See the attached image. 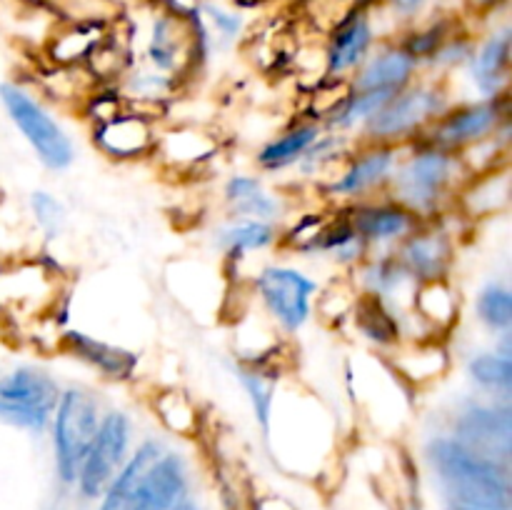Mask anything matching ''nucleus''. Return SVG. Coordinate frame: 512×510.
Listing matches in <instances>:
<instances>
[{
  "mask_svg": "<svg viewBox=\"0 0 512 510\" xmlns=\"http://www.w3.org/2000/svg\"><path fill=\"white\" fill-rule=\"evenodd\" d=\"M188 458L168 440L148 435L133 445L98 510H170L188 495Z\"/></svg>",
  "mask_w": 512,
  "mask_h": 510,
  "instance_id": "nucleus-1",
  "label": "nucleus"
},
{
  "mask_svg": "<svg viewBox=\"0 0 512 510\" xmlns=\"http://www.w3.org/2000/svg\"><path fill=\"white\" fill-rule=\"evenodd\" d=\"M425 463L433 470L450 505L483 510H510V465L488 458L460 443L448 430L425 440Z\"/></svg>",
  "mask_w": 512,
  "mask_h": 510,
  "instance_id": "nucleus-2",
  "label": "nucleus"
},
{
  "mask_svg": "<svg viewBox=\"0 0 512 510\" xmlns=\"http://www.w3.org/2000/svg\"><path fill=\"white\" fill-rule=\"evenodd\" d=\"M468 178L470 173L458 153L418 140L403 148L388 195L408 208L420 223H428L455 213L458 195Z\"/></svg>",
  "mask_w": 512,
  "mask_h": 510,
  "instance_id": "nucleus-3",
  "label": "nucleus"
},
{
  "mask_svg": "<svg viewBox=\"0 0 512 510\" xmlns=\"http://www.w3.org/2000/svg\"><path fill=\"white\" fill-rule=\"evenodd\" d=\"M248 285L255 308L283 338H293L313 320V305L323 283L310 270L288 260H265L250 275Z\"/></svg>",
  "mask_w": 512,
  "mask_h": 510,
  "instance_id": "nucleus-4",
  "label": "nucleus"
},
{
  "mask_svg": "<svg viewBox=\"0 0 512 510\" xmlns=\"http://www.w3.org/2000/svg\"><path fill=\"white\" fill-rule=\"evenodd\" d=\"M453 103L455 95L448 80L420 75L413 85L395 93L378 110V115L370 120L358 140L408 148V145L418 143L428 133L430 125Z\"/></svg>",
  "mask_w": 512,
  "mask_h": 510,
  "instance_id": "nucleus-5",
  "label": "nucleus"
},
{
  "mask_svg": "<svg viewBox=\"0 0 512 510\" xmlns=\"http://www.w3.org/2000/svg\"><path fill=\"white\" fill-rule=\"evenodd\" d=\"M213 58L208 38L195 20V15H180L158 8L150 15L143 38L140 65L170 75L183 88H188Z\"/></svg>",
  "mask_w": 512,
  "mask_h": 510,
  "instance_id": "nucleus-6",
  "label": "nucleus"
},
{
  "mask_svg": "<svg viewBox=\"0 0 512 510\" xmlns=\"http://www.w3.org/2000/svg\"><path fill=\"white\" fill-rule=\"evenodd\" d=\"M0 105L43 168L60 173L75 163V140L35 90L18 80H5L0 83Z\"/></svg>",
  "mask_w": 512,
  "mask_h": 510,
  "instance_id": "nucleus-7",
  "label": "nucleus"
},
{
  "mask_svg": "<svg viewBox=\"0 0 512 510\" xmlns=\"http://www.w3.org/2000/svg\"><path fill=\"white\" fill-rule=\"evenodd\" d=\"M103 403L98 393L88 385H63L60 398L50 415V445H53V463L58 480L63 485H75L80 463L90 448L95 430H98Z\"/></svg>",
  "mask_w": 512,
  "mask_h": 510,
  "instance_id": "nucleus-8",
  "label": "nucleus"
},
{
  "mask_svg": "<svg viewBox=\"0 0 512 510\" xmlns=\"http://www.w3.org/2000/svg\"><path fill=\"white\" fill-rule=\"evenodd\" d=\"M403 148L383 143L355 140L343 163L318 185V193L328 208H345L360 200L388 193Z\"/></svg>",
  "mask_w": 512,
  "mask_h": 510,
  "instance_id": "nucleus-9",
  "label": "nucleus"
},
{
  "mask_svg": "<svg viewBox=\"0 0 512 510\" xmlns=\"http://www.w3.org/2000/svg\"><path fill=\"white\" fill-rule=\"evenodd\" d=\"M60 390L63 385L43 365H15L0 375V425L33 435L48 433Z\"/></svg>",
  "mask_w": 512,
  "mask_h": 510,
  "instance_id": "nucleus-10",
  "label": "nucleus"
},
{
  "mask_svg": "<svg viewBox=\"0 0 512 510\" xmlns=\"http://www.w3.org/2000/svg\"><path fill=\"white\" fill-rule=\"evenodd\" d=\"M65 280L58 265L43 258L0 263V315L48 318L58 310Z\"/></svg>",
  "mask_w": 512,
  "mask_h": 510,
  "instance_id": "nucleus-11",
  "label": "nucleus"
},
{
  "mask_svg": "<svg viewBox=\"0 0 512 510\" xmlns=\"http://www.w3.org/2000/svg\"><path fill=\"white\" fill-rule=\"evenodd\" d=\"M135 445V420L123 408H105L90 448L80 463L75 488L83 498L98 500Z\"/></svg>",
  "mask_w": 512,
  "mask_h": 510,
  "instance_id": "nucleus-12",
  "label": "nucleus"
},
{
  "mask_svg": "<svg viewBox=\"0 0 512 510\" xmlns=\"http://www.w3.org/2000/svg\"><path fill=\"white\" fill-rule=\"evenodd\" d=\"M510 120V95L503 98H465L455 100L438 120L428 128L420 140L463 153L470 145L483 143L500 130V125Z\"/></svg>",
  "mask_w": 512,
  "mask_h": 510,
  "instance_id": "nucleus-13",
  "label": "nucleus"
},
{
  "mask_svg": "<svg viewBox=\"0 0 512 510\" xmlns=\"http://www.w3.org/2000/svg\"><path fill=\"white\" fill-rule=\"evenodd\" d=\"M450 435L468 448L510 465L512 455V405L510 400L475 398L463 400L448 420Z\"/></svg>",
  "mask_w": 512,
  "mask_h": 510,
  "instance_id": "nucleus-14",
  "label": "nucleus"
},
{
  "mask_svg": "<svg viewBox=\"0 0 512 510\" xmlns=\"http://www.w3.org/2000/svg\"><path fill=\"white\" fill-rule=\"evenodd\" d=\"M373 8L368 3H355L335 20L325 33L323 45V75L328 80H350L355 70L368 60L375 45L380 43Z\"/></svg>",
  "mask_w": 512,
  "mask_h": 510,
  "instance_id": "nucleus-15",
  "label": "nucleus"
},
{
  "mask_svg": "<svg viewBox=\"0 0 512 510\" xmlns=\"http://www.w3.org/2000/svg\"><path fill=\"white\" fill-rule=\"evenodd\" d=\"M460 220L458 213L440 220L420 223L403 243L395 248L400 263L405 265L415 283L435 278H450L458 260L460 233L455 223Z\"/></svg>",
  "mask_w": 512,
  "mask_h": 510,
  "instance_id": "nucleus-16",
  "label": "nucleus"
},
{
  "mask_svg": "<svg viewBox=\"0 0 512 510\" xmlns=\"http://www.w3.org/2000/svg\"><path fill=\"white\" fill-rule=\"evenodd\" d=\"M463 320V295L450 278L415 283L410 310L403 320V340L443 338L455 333Z\"/></svg>",
  "mask_w": 512,
  "mask_h": 510,
  "instance_id": "nucleus-17",
  "label": "nucleus"
},
{
  "mask_svg": "<svg viewBox=\"0 0 512 510\" xmlns=\"http://www.w3.org/2000/svg\"><path fill=\"white\" fill-rule=\"evenodd\" d=\"M225 218H248L283 225L293 215V195L280 190L255 173H230L220 185Z\"/></svg>",
  "mask_w": 512,
  "mask_h": 510,
  "instance_id": "nucleus-18",
  "label": "nucleus"
},
{
  "mask_svg": "<svg viewBox=\"0 0 512 510\" xmlns=\"http://www.w3.org/2000/svg\"><path fill=\"white\" fill-rule=\"evenodd\" d=\"M340 210L365 240L370 253H395V248L420 225V220L388 193L345 205Z\"/></svg>",
  "mask_w": 512,
  "mask_h": 510,
  "instance_id": "nucleus-19",
  "label": "nucleus"
},
{
  "mask_svg": "<svg viewBox=\"0 0 512 510\" xmlns=\"http://www.w3.org/2000/svg\"><path fill=\"white\" fill-rule=\"evenodd\" d=\"M383 360L413 395L435 388L453 370V350L443 338L400 340L383 355Z\"/></svg>",
  "mask_w": 512,
  "mask_h": 510,
  "instance_id": "nucleus-20",
  "label": "nucleus"
},
{
  "mask_svg": "<svg viewBox=\"0 0 512 510\" xmlns=\"http://www.w3.org/2000/svg\"><path fill=\"white\" fill-rule=\"evenodd\" d=\"M90 143L103 158L113 163H143L153 158L160 123L125 108L113 118L90 125Z\"/></svg>",
  "mask_w": 512,
  "mask_h": 510,
  "instance_id": "nucleus-21",
  "label": "nucleus"
},
{
  "mask_svg": "<svg viewBox=\"0 0 512 510\" xmlns=\"http://www.w3.org/2000/svg\"><path fill=\"white\" fill-rule=\"evenodd\" d=\"M512 73V28L510 23L493 25L475 38L473 55L460 70L475 98H503L510 95Z\"/></svg>",
  "mask_w": 512,
  "mask_h": 510,
  "instance_id": "nucleus-22",
  "label": "nucleus"
},
{
  "mask_svg": "<svg viewBox=\"0 0 512 510\" xmlns=\"http://www.w3.org/2000/svg\"><path fill=\"white\" fill-rule=\"evenodd\" d=\"M58 350L75 363L85 365L90 373L98 375L100 380L113 385L133 383L138 378L140 358L130 348H123L118 343L90 335L85 330L68 328L58 335Z\"/></svg>",
  "mask_w": 512,
  "mask_h": 510,
  "instance_id": "nucleus-23",
  "label": "nucleus"
},
{
  "mask_svg": "<svg viewBox=\"0 0 512 510\" xmlns=\"http://www.w3.org/2000/svg\"><path fill=\"white\" fill-rule=\"evenodd\" d=\"M220 155V140L213 130L200 123L160 125L153 160H158L168 173L193 175L208 168Z\"/></svg>",
  "mask_w": 512,
  "mask_h": 510,
  "instance_id": "nucleus-24",
  "label": "nucleus"
},
{
  "mask_svg": "<svg viewBox=\"0 0 512 510\" xmlns=\"http://www.w3.org/2000/svg\"><path fill=\"white\" fill-rule=\"evenodd\" d=\"M420 75H423V68L398 43V38H383L348 83L353 90H368V93H383L393 98L395 93L413 85Z\"/></svg>",
  "mask_w": 512,
  "mask_h": 510,
  "instance_id": "nucleus-25",
  "label": "nucleus"
},
{
  "mask_svg": "<svg viewBox=\"0 0 512 510\" xmlns=\"http://www.w3.org/2000/svg\"><path fill=\"white\" fill-rule=\"evenodd\" d=\"M225 270L213 268L210 263L203 260H178L170 263L168 275V288L185 308L193 315L203 318H215L223 315L225 293H228L230 280L223 278Z\"/></svg>",
  "mask_w": 512,
  "mask_h": 510,
  "instance_id": "nucleus-26",
  "label": "nucleus"
},
{
  "mask_svg": "<svg viewBox=\"0 0 512 510\" xmlns=\"http://www.w3.org/2000/svg\"><path fill=\"white\" fill-rule=\"evenodd\" d=\"M350 280L358 288L360 295L380 300L388 305L395 315H403L410 310V298H413L415 280L405 270L395 253H370L358 268L350 273Z\"/></svg>",
  "mask_w": 512,
  "mask_h": 510,
  "instance_id": "nucleus-27",
  "label": "nucleus"
},
{
  "mask_svg": "<svg viewBox=\"0 0 512 510\" xmlns=\"http://www.w3.org/2000/svg\"><path fill=\"white\" fill-rule=\"evenodd\" d=\"M210 245L220 253L225 265L248 263L250 258L280 250V225L248 218H225L210 230Z\"/></svg>",
  "mask_w": 512,
  "mask_h": 510,
  "instance_id": "nucleus-28",
  "label": "nucleus"
},
{
  "mask_svg": "<svg viewBox=\"0 0 512 510\" xmlns=\"http://www.w3.org/2000/svg\"><path fill=\"white\" fill-rule=\"evenodd\" d=\"M323 130V123L305 118V115H298L295 120H290V123L283 125L273 138L263 140V143L258 145V150L253 153L255 173L270 175V178L283 173H293V170L298 168L300 160H303V155L308 153L310 145L320 138Z\"/></svg>",
  "mask_w": 512,
  "mask_h": 510,
  "instance_id": "nucleus-29",
  "label": "nucleus"
},
{
  "mask_svg": "<svg viewBox=\"0 0 512 510\" xmlns=\"http://www.w3.org/2000/svg\"><path fill=\"white\" fill-rule=\"evenodd\" d=\"M512 198V183H510V165L490 173L470 175L468 183L463 185L458 195V205L455 213L465 220V223H475V220H488L495 215H503L510 210Z\"/></svg>",
  "mask_w": 512,
  "mask_h": 510,
  "instance_id": "nucleus-30",
  "label": "nucleus"
},
{
  "mask_svg": "<svg viewBox=\"0 0 512 510\" xmlns=\"http://www.w3.org/2000/svg\"><path fill=\"white\" fill-rule=\"evenodd\" d=\"M108 30V20H68V23H63L48 35V40H45V55H48L50 65H58V68H78V65L88 63L90 53L103 43Z\"/></svg>",
  "mask_w": 512,
  "mask_h": 510,
  "instance_id": "nucleus-31",
  "label": "nucleus"
},
{
  "mask_svg": "<svg viewBox=\"0 0 512 510\" xmlns=\"http://www.w3.org/2000/svg\"><path fill=\"white\" fill-rule=\"evenodd\" d=\"M370 255V248L360 238L358 230L353 228L345 213L340 208L330 210V218L325 223L323 233L315 240L310 258H320L328 265H333L338 273L350 275L365 258Z\"/></svg>",
  "mask_w": 512,
  "mask_h": 510,
  "instance_id": "nucleus-32",
  "label": "nucleus"
},
{
  "mask_svg": "<svg viewBox=\"0 0 512 510\" xmlns=\"http://www.w3.org/2000/svg\"><path fill=\"white\" fill-rule=\"evenodd\" d=\"M148 408L170 438L190 440L198 438L203 430V410L198 408L193 395L178 385H163L150 393Z\"/></svg>",
  "mask_w": 512,
  "mask_h": 510,
  "instance_id": "nucleus-33",
  "label": "nucleus"
},
{
  "mask_svg": "<svg viewBox=\"0 0 512 510\" xmlns=\"http://www.w3.org/2000/svg\"><path fill=\"white\" fill-rule=\"evenodd\" d=\"M348 325L353 328L355 338L368 345L370 353L385 355L403 340L398 315L388 305H383L375 298H368V295H360Z\"/></svg>",
  "mask_w": 512,
  "mask_h": 510,
  "instance_id": "nucleus-34",
  "label": "nucleus"
},
{
  "mask_svg": "<svg viewBox=\"0 0 512 510\" xmlns=\"http://www.w3.org/2000/svg\"><path fill=\"white\" fill-rule=\"evenodd\" d=\"M235 375V383L240 385V390L245 393L250 410H253L255 425L260 428V433H268L270 415H273L275 395H278V385L283 380V370L280 368H263V365H248L235 360L230 365Z\"/></svg>",
  "mask_w": 512,
  "mask_h": 510,
  "instance_id": "nucleus-35",
  "label": "nucleus"
},
{
  "mask_svg": "<svg viewBox=\"0 0 512 510\" xmlns=\"http://www.w3.org/2000/svg\"><path fill=\"white\" fill-rule=\"evenodd\" d=\"M465 375L478 395L495 400H510L512 395V355L500 350H478L465 360Z\"/></svg>",
  "mask_w": 512,
  "mask_h": 510,
  "instance_id": "nucleus-36",
  "label": "nucleus"
},
{
  "mask_svg": "<svg viewBox=\"0 0 512 510\" xmlns=\"http://www.w3.org/2000/svg\"><path fill=\"white\" fill-rule=\"evenodd\" d=\"M193 15L200 23V28H203L213 53L235 48L243 40L245 30H248V20H245L243 10L218 3V0H200Z\"/></svg>",
  "mask_w": 512,
  "mask_h": 510,
  "instance_id": "nucleus-37",
  "label": "nucleus"
},
{
  "mask_svg": "<svg viewBox=\"0 0 512 510\" xmlns=\"http://www.w3.org/2000/svg\"><path fill=\"white\" fill-rule=\"evenodd\" d=\"M353 145V138H345V135L333 133V130L325 128L323 133H320V138L310 145L308 153L303 155V160L298 163L295 173H298V178L303 180V183L318 188V185L343 163V158L350 153Z\"/></svg>",
  "mask_w": 512,
  "mask_h": 510,
  "instance_id": "nucleus-38",
  "label": "nucleus"
},
{
  "mask_svg": "<svg viewBox=\"0 0 512 510\" xmlns=\"http://www.w3.org/2000/svg\"><path fill=\"white\" fill-rule=\"evenodd\" d=\"M388 95L368 93V90H353L345 95L343 103L335 108V113L325 120V128L333 133L345 135V138L358 140L360 133L368 128L370 120L378 115V110L388 103Z\"/></svg>",
  "mask_w": 512,
  "mask_h": 510,
  "instance_id": "nucleus-39",
  "label": "nucleus"
},
{
  "mask_svg": "<svg viewBox=\"0 0 512 510\" xmlns=\"http://www.w3.org/2000/svg\"><path fill=\"white\" fill-rule=\"evenodd\" d=\"M358 298L360 293L353 285V280H350V275L335 273L333 280L320 285L318 298H315L313 305V320H320L330 330L345 328Z\"/></svg>",
  "mask_w": 512,
  "mask_h": 510,
  "instance_id": "nucleus-40",
  "label": "nucleus"
},
{
  "mask_svg": "<svg viewBox=\"0 0 512 510\" xmlns=\"http://www.w3.org/2000/svg\"><path fill=\"white\" fill-rule=\"evenodd\" d=\"M475 320L488 330L490 335H503L512 330V290L505 280H488L475 293L473 303Z\"/></svg>",
  "mask_w": 512,
  "mask_h": 510,
  "instance_id": "nucleus-41",
  "label": "nucleus"
},
{
  "mask_svg": "<svg viewBox=\"0 0 512 510\" xmlns=\"http://www.w3.org/2000/svg\"><path fill=\"white\" fill-rule=\"evenodd\" d=\"M30 215L35 220V228L45 235L48 240L58 238L63 233L65 223H68V210H65L63 200L53 195L50 190H35L30 193Z\"/></svg>",
  "mask_w": 512,
  "mask_h": 510,
  "instance_id": "nucleus-42",
  "label": "nucleus"
},
{
  "mask_svg": "<svg viewBox=\"0 0 512 510\" xmlns=\"http://www.w3.org/2000/svg\"><path fill=\"white\" fill-rule=\"evenodd\" d=\"M390 15L400 23H418L423 18V13L428 10L430 0H385Z\"/></svg>",
  "mask_w": 512,
  "mask_h": 510,
  "instance_id": "nucleus-43",
  "label": "nucleus"
},
{
  "mask_svg": "<svg viewBox=\"0 0 512 510\" xmlns=\"http://www.w3.org/2000/svg\"><path fill=\"white\" fill-rule=\"evenodd\" d=\"M465 5L478 15H493L498 13L500 8H505L508 0H465Z\"/></svg>",
  "mask_w": 512,
  "mask_h": 510,
  "instance_id": "nucleus-44",
  "label": "nucleus"
},
{
  "mask_svg": "<svg viewBox=\"0 0 512 510\" xmlns=\"http://www.w3.org/2000/svg\"><path fill=\"white\" fill-rule=\"evenodd\" d=\"M170 510H200V508H198V503H195V500L190 498V495H185V498L178 500V503H175Z\"/></svg>",
  "mask_w": 512,
  "mask_h": 510,
  "instance_id": "nucleus-45",
  "label": "nucleus"
},
{
  "mask_svg": "<svg viewBox=\"0 0 512 510\" xmlns=\"http://www.w3.org/2000/svg\"><path fill=\"white\" fill-rule=\"evenodd\" d=\"M448 510H483V508H465V505H448Z\"/></svg>",
  "mask_w": 512,
  "mask_h": 510,
  "instance_id": "nucleus-46",
  "label": "nucleus"
},
{
  "mask_svg": "<svg viewBox=\"0 0 512 510\" xmlns=\"http://www.w3.org/2000/svg\"><path fill=\"white\" fill-rule=\"evenodd\" d=\"M300 3H320V0H300Z\"/></svg>",
  "mask_w": 512,
  "mask_h": 510,
  "instance_id": "nucleus-47",
  "label": "nucleus"
}]
</instances>
